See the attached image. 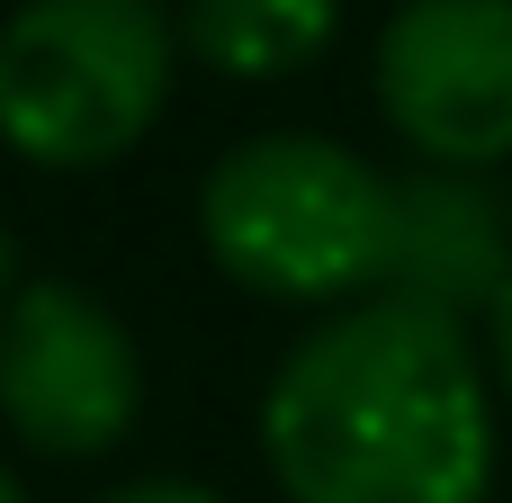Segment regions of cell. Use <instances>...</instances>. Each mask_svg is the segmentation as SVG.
I'll return each mask as SVG.
<instances>
[{
	"mask_svg": "<svg viewBox=\"0 0 512 503\" xmlns=\"http://www.w3.org/2000/svg\"><path fill=\"white\" fill-rule=\"evenodd\" d=\"M261 459L288 503H486L495 396L468 324L387 288L333 306L261 396Z\"/></svg>",
	"mask_w": 512,
	"mask_h": 503,
	"instance_id": "obj_1",
	"label": "cell"
},
{
	"mask_svg": "<svg viewBox=\"0 0 512 503\" xmlns=\"http://www.w3.org/2000/svg\"><path fill=\"white\" fill-rule=\"evenodd\" d=\"M396 180H378L333 135H252L198 189V234L216 270L279 306H360L387 279Z\"/></svg>",
	"mask_w": 512,
	"mask_h": 503,
	"instance_id": "obj_2",
	"label": "cell"
},
{
	"mask_svg": "<svg viewBox=\"0 0 512 503\" xmlns=\"http://www.w3.org/2000/svg\"><path fill=\"white\" fill-rule=\"evenodd\" d=\"M162 0H18L0 18V144L45 171L135 153L171 99Z\"/></svg>",
	"mask_w": 512,
	"mask_h": 503,
	"instance_id": "obj_3",
	"label": "cell"
},
{
	"mask_svg": "<svg viewBox=\"0 0 512 503\" xmlns=\"http://www.w3.org/2000/svg\"><path fill=\"white\" fill-rule=\"evenodd\" d=\"M135 405H144V360L90 288H72V279L9 288V306H0V414L27 450L99 459L135 432Z\"/></svg>",
	"mask_w": 512,
	"mask_h": 503,
	"instance_id": "obj_4",
	"label": "cell"
},
{
	"mask_svg": "<svg viewBox=\"0 0 512 503\" xmlns=\"http://www.w3.org/2000/svg\"><path fill=\"white\" fill-rule=\"evenodd\" d=\"M369 81L432 171L512 162V0H405L378 27Z\"/></svg>",
	"mask_w": 512,
	"mask_h": 503,
	"instance_id": "obj_5",
	"label": "cell"
},
{
	"mask_svg": "<svg viewBox=\"0 0 512 503\" xmlns=\"http://www.w3.org/2000/svg\"><path fill=\"white\" fill-rule=\"evenodd\" d=\"M387 297L441 306L468 324V306H495L512 288V207L477 171H423L396 180V225H387Z\"/></svg>",
	"mask_w": 512,
	"mask_h": 503,
	"instance_id": "obj_6",
	"label": "cell"
},
{
	"mask_svg": "<svg viewBox=\"0 0 512 503\" xmlns=\"http://www.w3.org/2000/svg\"><path fill=\"white\" fill-rule=\"evenodd\" d=\"M342 27V0H189L180 36L225 81H288Z\"/></svg>",
	"mask_w": 512,
	"mask_h": 503,
	"instance_id": "obj_7",
	"label": "cell"
},
{
	"mask_svg": "<svg viewBox=\"0 0 512 503\" xmlns=\"http://www.w3.org/2000/svg\"><path fill=\"white\" fill-rule=\"evenodd\" d=\"M486 342H495V378H504V396H512V288L486 306Z\"/></svg>",
	"mask_w": 512,
	"mask_h": 503,
	"instance_id": "obj_8",
	"label": "cell"
},
{
	"mask_svg": "<svg viewBox=\"0 0 512 503\" xmlns=\"http://www.w3.org/2000/svg\"><path fill=\"white\" fill-rule=\"evenodd\" d=\"M99 503H216L207 486H171V477H153V486H126V495H99Z\"/></svg>",
	"mask_w": 512,
	"mask_h": 503,
	"instance_id": "obj_9",
	"label": "cell"
},
{
	"mask_svg": "<svg viewBox=\"0 0 512 503\" xmlns=\"http://www.w3.org/2000/svg\"><path fill=\"white\" fill-rule=\"evenodd\" d=\"M0 306H9V234H0Z\"/></svg>",
	"mask_w": 512,
	"mask_h": 503,
	"instance_id": "obj_10",
	"label": "cell"
},
{
	"mask_svg": "<svg viewBox=\"0 0 512 503\" xmlns=\"http://www.w3.org/2000/svg\"><path fill=\"white\" fill-rule=\"evenodd\" d=\"M0 503H27V495H18V477H9V468H0Z\"/></svg>",
	"mask_w": 512,
	"mask_h": 503,
	"instance_id": "obj_11",
	"label": "cell"
}]
</instances>
